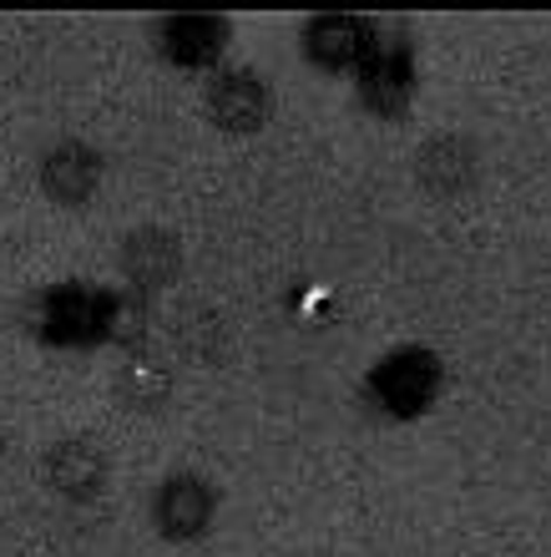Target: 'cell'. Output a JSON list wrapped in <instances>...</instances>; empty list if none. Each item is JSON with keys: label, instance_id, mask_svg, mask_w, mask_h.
Returning <instances> with one entry per match:
<instances>
[{"label": "cell", "instance_id": "cell-10", "mask_svg": "<svg viewBox=\"0 0 551 557\" xmlns=\"http://www.w3.org/2000/svg\"><path fill=\"white\" fill-rule=\"evenodd\" d=\"M127 269H132V278H142V284H162V278L177 269L173 238H162L158 228L127 238Z\"/></svg>", "mask_w": 551, "mask_h": 557}, {"label": "cell", "instance_id": "cell-3", "mask_svg": "<svg viewBox=\"0 0 551 557\" xmlns=\"http://www.w3.org/2000/svg\"><path fill=\"white\" fill-rule=\"evenodd\" d=\"M304 46L320 66H364L379 36L364 15H314L304 26Z\"/></svg>", "mask_w": 551, "mask_h": 557}, {"label": "cell", "instance_id": "cell-5", "mask_svg": "<svg viewBox=\"0 0 551 557\" xmlns=\"http://www.w3.org/2000/svg\"><path fill=\"white\" fill-rule=\"evenodd\" d=\"M158 41L167 51V61H177V66H208V61H218L228 26L218 15H173V21L158 26Z\"/></svg>", "mask_w": 551, "mask_h": 557}, {"label": "cell", "instance_id": "cell-4", "mask_svg": "<svg viewBox=\"0 0 551 557\" xmlns=\"http://www.w3.org/2000/svg\"><path fill=\"white\" fill-rule=\"evenodd\" d=\"M41 183L61 203H82V198H91L97 183H102V158H97L87 143H57L41 162Z\"/></svg>", "mask_w": 551, "mask_h": 557}, {"label": "cell", "instance_id": "cell-2", "mask_svg": "<svg viewBox=\"0 0 551 557\" xmlns=\"http://www.w3.org/2000/svg\"><path fill=\"white\" fill-rule=\"evenodd\" d=\"M208 117L233 137L259 133L263 117H268V87H263V76H253L248 66L218 72L213 87H208Z\"/></svg>", "mask_w": 551, "mask_h": 557}, {"label": "cell", "instance_id": "cell-1", "mask_svg": "<svg viewBox=\"0 0 551 557\" xmlns=\"http://www.w3.org/2000/svg\"><path fill=\"white\" fill-rule=\"evenodd\" d=\"M440 385V366L436 355L425 350H395L385 366L370 375V400H375L385 416H415L430 406Z\"/></svg>", "mask_w": 551, "mask_h": 557}, {"label": "cell", "instance_id": "cell-7", "mask_svg": "<svg viewBox=\"0 0 551 557\" xmlns=\"http://www.w3.org/2000/svg\"><path fill=\"white\" fill-rule=\"evenodd\" d=\"M46 476L66 497H91L107 476V456L91 441H61L57 451L46 456Z\"/></svg>", "mask_w": 551, "mask_h": 557}, {"label": "cell", "instance_id": "cell-8", "mask_svg": "<svg viewBox=\"0 0 551 557\" xmlns=\"http://www.w3.org/2000/svg\"><path fill=\"white\" fill-rule=\"evenodd\" d=\"M410 91V57L405 46H385L379 41L375 51H370V61H364V97L375 107H390V112H400V102H405Z\"/></svg>", "mask_w": 551, "mask_h": 557}, {"label": "cell", "instance_id": "cell-6", "mask_svg": "<svg viewBox=\"0 0 551 557\" xmlns=\"http://www.w3.org/2000/svg\"><path fill=\"white\" fill-rule=\"evenodd\" d=\"M208 517H213V486L198 482V476H173V482L158 492V528L167 532V537L203 532Z\"/></svg>", "mask_w": 551, "mask_h": 557}, {"label": "cell", "instance_id": "cell-9", "mask_svg": "<svg viewBox=\"0 0 551 557\" xmlns=\"http://www.w3.org/2000/svg\"><path fill=\"white\" fill-rule=\"evenodd\" d=\"M421 177L436 183V188H461L465 177H471V143H461L455 133L436 137L421 152Z\"/></svg>", "mask_w": 551, "mask_h": 557}]
</instances>
